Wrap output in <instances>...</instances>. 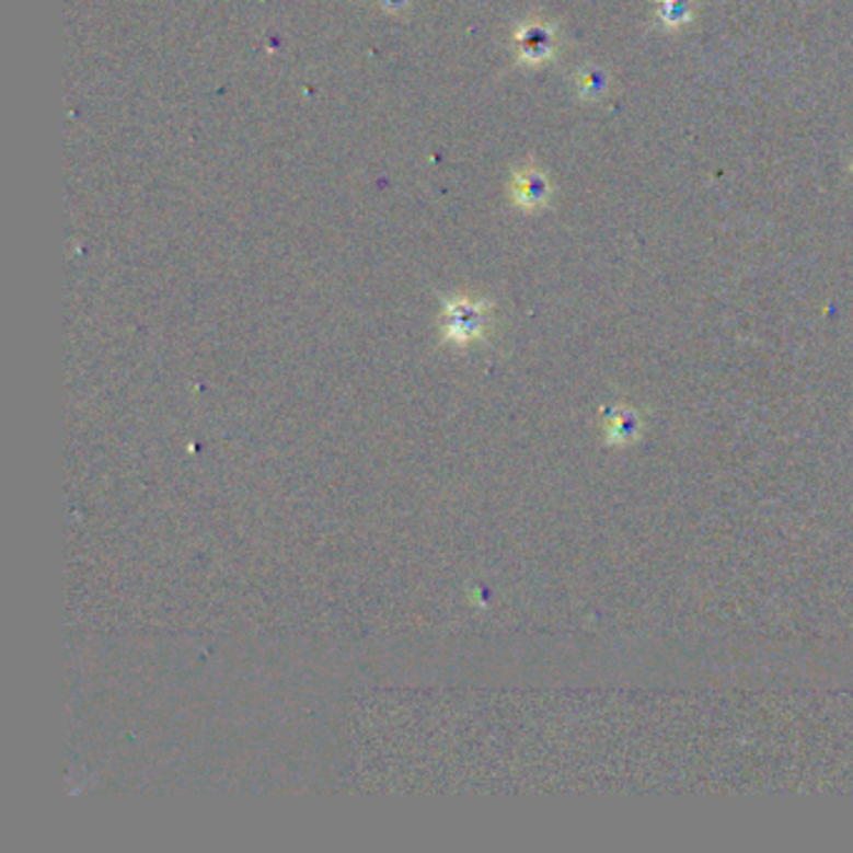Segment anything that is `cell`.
Returning a JSON list of instances; mask_svg holds the SVG:
<instances>
[{"instance_id":"5b68a950","label":"cell","mask_w":853,"mask_h":853,"mask_svg":"<svg viewBox=\"0 0 853 853\" xmlns=\"http://www.w3.org/2000/svg\"><path fill=\"white\" fill-rule=\"evenodd\" d=\"M576 88H578V95L584 101H601V99H606V95H609L611 78L606 76V70H601V68L586 66L584 70H578Z\"/></svg>"},{"instance_id":"3957f363","label":"cell","mask_w":853,"mask_h":853,"mask_svg":"<svg viewBox=\"0 0 853 853\" xmlns=\"http://www.w3.org/2000/svg\"><path fill=\"white\" fill-rule=\"evenodd\" d=\"M551 193H553V188H551V181L546 178V173H543L541 169H535L533 163H526L523 169H518L514 173L511 198L518 208L529 210V214H533V210H541L543 206L549 204Z\"/></svg>"},{"instance_id":"277c9868","label":"cell","mask_w":853,"mask_h":853,"mask_svg":"<svg viewBox=\"0 0 853 853\" xmlns=\"http://www.w3.org/2000/svg\"><path fill=\"white\" fill-rule=\"evenodd\" d=\"M696 0H656V18L666 31H681L691 23Z\"/></svg>"},{"instance_id":"7a4b0ae2","label":"cell","mask_w":853,"mask_h":853,"mask_svg":"<svg viewBox=\"0 0 853 853\" xmlns=\"http://www.w3.org/2000/svg\"><path fill=\"white\" fill-rule=\"evenodd\" d=\"M516 50H518V60L526 66L549 64L558 50L556 25L549 21H541V18L523 21L516 31Z\"/></svg>"},{"instance_id":"6da1fadb","label":"cell","mask_w":853,"mask_h":853,"mask_svg":"<svg viewBox=\"0 0 853 853\" xmlns=\"http://www.w3.org/2000/svg\"><path fill=\"white\" fill-rule=\"evenodd\" d=\"M491 323V308L486 301L459 296L443 306V338L456 346H469V343L483 338Z\"/></svg>"}]
</instances>
